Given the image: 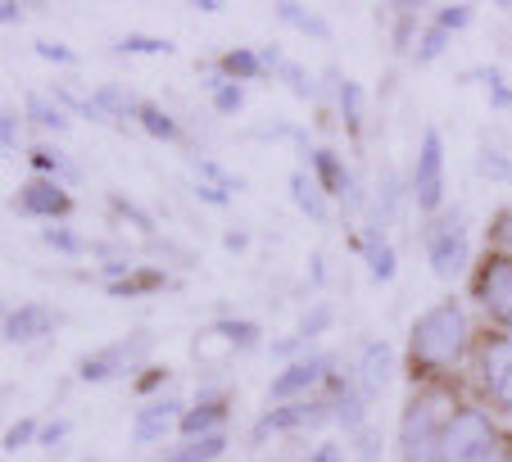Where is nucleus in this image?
<instances>
[{
    "label": "nucleus",
    "mask_w": 512,
    "mask_h": 462,
    "mask_svg": "<svg viewBox=\"0 0 512 462\" xmlns=\"http://www.w3.org/2000/svg\"><path fill=\"white\" fill-rule=\"evenodd\" d=\"M463 345H467V318L463 308L454 299H440L413 322V336H408V367L413 376H426V372H445L463 358Z\"/></svg>",
    "instance_id": "1"
},
{
    "label": "nucleus",
    "mask_w": 512,
    "mask_h": 462,
    "mask_svg": "<svg viewBox=\"0 0 512 462\" xmlns=\"http://www.w3.org/2000/svg\"><path fill=\"white\" fill-rule=\"evenodd\" d=\"M499 449V431H494L490 413L463 404L445 417V435H440V462H490Z\"/></svg>",
    "instance_id": "2"
},
{
    "label": "nucleus",
    "mask_w": 512,
    "mask_h": 462,
    "mask_svg": "<svg viewBox=\"0 0 512 462\" xmlns=\"http://www.w3.org/2000/svg\"><path fill=\"white\" fill-rule=\"evenodd\" d=\"M440 399H445L440 390H422L404 408V417H399V453H404V462H440V435H445Z\"/></svg>",
    "instance_id": "3"
},
{
    "label": "nucleus",
    "mask_w": 512,
    "mask_h": 462,
    "mask_svg": "<svg viewBox=\"0 0 512 462\" xmlns=\"http://www.w3.org/2000/svg\"><path fill=\"white\" fill-rule=\"evenodd\" d=\"M467 254H472V245H467V213L463 209L440 213L426 227V263H431V272L440 281H454L467 268Z\"/></svg>",
    "instance_id": "4"
},
{
    "label": "nucleus",
    "mask_w": 512,
    "mask_h": 462,
    "mask_svg": "<svg viewBox=\"0 0 512 462\" xmlns=\"http://www.w3.org/2000/svg\"><path fill=\"white\" fill-rule=\"evenodd\" d=\"M150 345H155L150 331H132V336H123V340H114V345H105V349H96V354L82 358L78 376L82 381H114V376L132 372V367L150 354Z\"/></svg>",
    "instance_id": "5"
},
{
    "label": "nucleus",
    "mask_w": 512,
    "mask_h": 462,
    "mask_svg": "<svg viewBox=\"0 0 512 462\" xmlns=\"http://www.w3.org/2000/svg\"><path fill=\"white\" fill-rule=\"evenodd\" d=\"M445 195V141L435 127L422 132V145H417V164H413V200L417 209L431 213Z\"/></svg>",
    "instance_id": "6"
},
{
    "label": "nucleus",
    "mask_w": 512,
    "mask_h": 462,
    "mask_svg": "<svg viewBox=\"0 0 512 462\" xmlns=\"http://www.w3.org/2000/svg\"><path fill=\"white\" fill-rule=\"evenodd\" d=\"M476 299L485 304L499 327L512 331V259L508 254H485V263L476 268Z\"/></svg>",
    "instance_id": "7"
},
{
    "label": "nucleus",
    "mask_w": 512,
    "mask_h": 462,
    "mask_svg": "<svg viewBox=\"0 0 512 462\" xmlns=\"http://www.w3.org/2000/svg\"><path fill=\"white\" fill-rule=\"evenodd\" d=\"M476 367H481L485 395L512 413V336H485L476 345Z\"/></svg>",
    "instance_id": "8"
},
{
    "label": "nucleus",
    "mask_w": 512,
    "mask_h": 462,
    "mask_svg": "<svg viewBox=\"0 0 512 462\" xmlns=\"http://www.w3.org/2000/svg\"><path fill=\"white\" fill-rule=\"evenodd\" d=\"M327 372H331V358L327 354H304V358H295V363H286L277 376H272V385H268L272 408H277V404H295V395H309V390Z\"/></svg>",
    "instance_id": "9"
},
{
    "label": "nucleus",
    "mask_w": 512,
    "mask_h": 462,
    "mask_svg": "<svg viewBox=\"0 0 512 462\" xmlns=\"http://www.w3.org/2000/svg\"><path fill=\"white\" fill-rule=\"evenodd\" d=\"M331 417V404L322 399H295V404H277L254 422V440H268V435H281V431H295V426H313V422H327Z\"/></svg>",
    "instance_id": "10"
},
{
    "label": "nucleus",
    "mask_w": 512,
    "mask_h": 462,
    "mask_svg": "<svg viewBox=\"0 0 512 462\" xmlns=\"http://www.w3.org/2000/svg\"><path fill=\"white\" fill-rule=\"evenodd\" d=\"M14 209L28 213V218H68V213H73V195H68L55 177H32V182L14 195Z\"/></svg>",
    "instance_id": "11"
},
{
    "label": "nucleus",
    "mask_w": 512,
    "mask_h": 462,
    "mask_svg": "<svg viewBox=\"0 0 512 462\" xmlns=\"http://www.w3.org/2000/svg\"><path fill=\"white\" fill-rule=\"evenodd\" d=\"M55 322H59V313L55 308H46V304L10 308V313H5V340H10V345H32V340L50 336Z\"/></svg>",
    "instance_id": "12"
},
{
    "label": "nucleus",
    "mask_w": 512,
    "mask_h": 462,
    "mask_svg": "<svg viewBox=\"0 0 512 462\" xmlns=\"http://www.w3.org/2000/svg\"><path fill=\"white\" fill-rule=\"evenodd\" d=\"M182 417H186V408H182V399H150V404L136 413V422H132V435H136V444H155V440H164L173 426H182Z\"/></svg>",
    "instance_id": "13"
},
{
    "label": "nucleus",
    "mask_w": 512,
    "mask_h": 462,
    "mask_svg": "<svg viewBox=\"0 0 512 462\" xmlns=\"http://www.w3.org/2000/svg\"><path fill=\"white\" fill-rule=\"evenodd\" d=\"M390 372H395V354H390V345L386 340H368V349H363V358H358V390H363L368 404L386 390Z\"/></svg>",
    "instance_id": "14"
},
{
    "label": "nucleus",
    "mask_w": 512,
    "mask_h": 462,
    "mask_svg": "<svg viewBox=\"0 0 512 462\" xmlns=\"http://www.w3.org/2000/svg\"><path fill=\"white\" fill-rule=\"evenodd\" d=\"M223 426H227V404L218 395H204L195 408H186L177 431H182L186 440H204V435H223Z\"/></svg>",
    "instance_id": "15"
},
{
    "label": "nucleus",
    "mask_w": 512,
    "mask_h": 462,
    "mask_svg": "<svg viewBox=\"0 0 512 462\" xmlns=\"http://www.w3.org/2000/svg\"><path fill=\"white\" fill-rule=\"evenodd\" d=\"M358 250H363V259H368V272L377 281H390L399 272V259H395V245L386 241V236H381V222H368V227H363V236H358Z\"/></svg>",
    "instance_id": "16"
},
{
    "label": "nucleus",
    "mask_w": 512,
    "mask_h": 462,
    "mask_svg": "<svg viewBox=\"0 0 512 462\" xmlns=\"http://www.w3.org/2000/svg\"><path fill=\"white\" fill-rule=\"evenodd\" d=\"M290 200L300 204V213L309 222H331V209H327V195H322L318 177H309L304 168H295L290 173Z\"/></svg>",
    "instance_id": "17"
},
{
    "label": "nucleus",
    "mask_w": 512,
    "mask_h": 462,
    "mask_svg": "<svg viewBox=\"0 0 512 462\" xmlns=\"http://www.w3.org/2000/svg\"><path fill=\"white\" fill-rule=\"evenodd\" d=\"M168 277L159 268H132L123 272L118 281H109V295L114 299H136V295H155V290H164Z\"/></svg>",
    "instance_id": "18"
},
{
    "label": "nucleus",
    "mask_w": 512,
    "mask_h": 462,
    "mask_svg": "<svg viewBox=\"0 0 512 462\" xmlns=\"http://www.w3.org/2000/svg\"><path fill=\"white\" fill-rule=\"evenodd\" d=\"M309 164H313V177H318V186H322V191H336V195H345V186H349V168L336 159V150H327V145H318V150L309 154Z\"/></svg>",
    "instance_id": "19"
},
{
    "label": "nucleus",
    "mask_w": 512,
    "mask_h": 462,
    "mask_svg": "<svg viewBox=\"0 0 512 462\" xmlns=\"http://www.w3.org/2000/svg\"><path fill=\"white\" fill-rule=\"evenodd\" d=\"M277 19L290 23V28H300L304 37H313V41H331V23L322 19V14L304 10V5H295V0H281V5H277Z\"/></svg>",
    "instance_id": "20"
},
{
    "label": "nucleus",
    "mask_w": 512,
    "mask_h": 462,
    "mask_svg": "<svg viewBox=\"0 0 512 462\" xmlns=\"http://www.w3.org/2000/svg\"><path fill=\"white\" fill-rule=\"evenodd\" d=\"M336 100H340V118H345V127L358 136L363 132V114H368V91L358 87V82H349V77H340Z\"/></svg>",
    "instance_id": "21"
},
{
    "label": "nucleus",
    "mask_w": 512,
    "mask_h": 462,
    "mask_svg": "<svg viewBox=\"0 0 512 462\" xmlns=\"http://www.w3.org/2000/svg\"><path fill=\"white\" fill-rule=\"evenodd\" d=\"M363 408H368V399H363V390H354V385H340L336 399H331V417H336L345 431H363Z\"/></svg>",
    "instance_id": "22"
},
{
    "label": "nucleus",
    "mask_w": 512,
    "mask_h": 462,
    "mask_svg": "<svg viewBox=\"0 0 512 462\" xmlns=\"http://www.w3.org/2000/svg\"><path fill=\"white\" fill-rule=\"evenodd\" d=\"M204 340H223L227 349H250L254 340H259V327L254 322H245V318H227V322H213L209 331H204Z\"/></svg>",
    "instance_id": "23"
},
{
    "label": "nucleus",
    "mask_w": 512,
    "mask_h": 462,
    "mask_svg": "<svg viewBox=\"0 0 512 462\" xmlns=\"http://www.w3.org/2000/svg\"><path fill=\"white\" fill-rule=\"evenodd\" d=\"M227 453V435H204V440H186L182 449L168 453V462H213Z\"/></svg>",
    "instance_id": "24"
},
{
    "label": "nucleus",
    "mask_w": 512,
    "mask_h": 462,
    "mask_svg": "<svg viewBox=\"0 0 512 462\" xmlns=\"http://www.w3.org/2000/svg\"><path fill=\"white\" fill-rule=\"evenodd\" d=\"M223 73H227V82H250V77H263L259 50H227V55H223Z\"/></svg>",
    "instance_id": "25"
},
{
    "label": "nucleus",
    "mask_w": 512,
    "mask_h": 462,
    "mask_svg": "<svg viewBox=\"0 0 512 462\" xmlns=\"http://www.w3.org/2000/svg\"><path fill=\"white\" fill-rule=\"evenodd\" d=\"M28 118L41 123L46 132H68V114L59 100H46V96H28Z\"/></svg>",
    "instance_id": "26"
},
{
    "label": "nucleus",
    "mask_w": 512,
    "mask_h": 462,
    "mask_svg": "<svg viewBox=\"0 0 512 462\" xmlns=\"http://www.w3.org/2000/svg\"><path fill=\"white\" fill-rule=\"evenodd\" d=\"M41 241H46L55 254H64V259H82V254H87V236H78L73 227H46Z\"/></svg>",
    "instance_id": "27"
},
{
    "label": "nucleus",
    "mask_w": 512,
    "mask_h": 462,
    "mask_svg": "<svg viewBox=\"0 0 512 462\" xmlns=\"http://www.w3.org/2000/svg\"><path fill=\"white\" fill-rule=\"evenodd\" d=\"M136 123L155 136V141H177L173 114H168V109H159V105H141V109H136Z\"/></svg>",
    "instance_id": "28"
},
{
    "label": "nucleus",
    "mask_w": 512,
    "mask_h": 462,
    "mask_svg": "<svg viewBox=\"0 0 512 462\" xmlns=\"http://www.w3.org/2000/svg\"><path fill=\"white\" fill-rule=\"evenodd\" d=\"M476 173L490 177V182H512V159L499 145H485V150L476 154Z\"/></svg>",
    "instance_id": "29"
},
{
    "label": "nucleus",
    "mask_w": 512,
    "mask_h": 462,
    "mask_svg": "<svg viewBox=\"0 0 512 462\" xmlns=\"http://www.w3.org/2000/svg\"><path fill=\"white\" fill-rule=\"evenodd\" d=\"M209 87H213V105H218V114H241V105H245L241 82H227V77H209Z\"/></svg>",
    "instance_id": "30"
},
{
    "label": "nucleus",
    "mask_w": 512,
    "mask_h": 462,
    "mask_svg": "<svg viewBox=\"0 0 512 462\" xmlns=\"http://www.w3.org/2000/svg\"><path fill=\"white\" fill-rule=\"evenodd\" d=\"M277 77H281V82H286V87L295 91L300 100H313V96H318V82H313V73H309V68H300V64H290V59L277 68Z\"/></svg>",
    "instance_id": "31"
},
{
    "label": "nucleus",
    "mask_w": 512,
    "mask_h": 462,
    "mask_svg": "<svg viewBox=\"0 0 512 462\" xmlns=\"http://www.w3.org/2000/svg\"><path fill=\"white\" fill-rule=\"evenodd\" d=\"M114 50L118 55H173V41H164V37H123V41H114Z\"/></svg>",
    "instance_id": "32"
},
{
    "label": "nucleus",
    "mask_w": 512,
    "mask_h": 462,
    "mask_svg": "<svg viewBox=\"0 0 512 462\" xmlns=\"http://www.w3.org/2000/svg\"><path fill=\"white\" fill-rule=\"evenodd\" d=\"M32 164L41 168V173H55V177H68V182H78V164H68L64 154L59 150H46V145H41V150H32Z\"/></svg>",
    "instance_id": "33"
},
{
    "label": "nucleus",
    "mask_w": 512,
    "mask_h": 462,
    "mask_svg": "<svg viewBox=\"0 0 512 462\" xmlns=\"http://www.w3.org/2000/svg\"><path fill=\"white\" fill-rule=\"evenodd\" d=\"M200 177H204L209 186H218L223 195H236V191L245 186L241 173H232V168H223V164H213V159H200Z\"/></svg>",
    "instance_id": "34"
},
{
    "label": "nucleus",
    "mask_w": 512,
    "mask_h": 462,
    "mask_svg": "<svg viewBox=\"0 0 512 462\" xmlns=\"http://www.w3.org/2000/svg\"><path fill=\"white\" fill-rule=\"evenodd\" d=\"M331 322H336V308H331V304H313L309 313L300 318V331H295V336H300V340H313V336H322Z\"/></svg>",
    "instance_id": "35"
},
{
    "label": "nucleus",
    "mask_w": 512,
    "mask_h": 462,
    "mask_svg": "<svg viewBox=\"0 0 512 462\" xmlns=\"http://www.w3.org/2000/svg\"><path fill=\"white\" fill-rule=\"evenodd\" d=\"M395 209H399V186H395V173H386L377 186V222H390Z\"/></svg>",
    "instance_id": "36"
},
{
    "label": "nucleus",
    "mask_w": 512,
    "mask_h": 462,
    "mask_svg": "<svg viewBox=\"0 0 512 462\" xmlns=\"http://www.w3.org/2000/svg\"><path fill=\"white\" fill-rule=\"evenodd\" d=\"M445 46H449V32L445 28H426L422 41H417V59H422V64H431V59L445 55Z\"/></svg>",
    "instance_id": "37"
},
{
    "label": "nucleus",
    "mask_w": 512,
    "mask_h": 462,
    "mask_svg": "<svg viewBox=\"0 0 512 462\" xmlns=\"http://www.w3.org/2000/svg\"><path fill=\"white\" fill-rule=\"evenodd\" d=\"M254 136H286V141H295L304 154H313V150H309V136H304V127L281 123V118H277V123H259V127H254Z\"/></svg>",
    "instance_id": "38"
},
{
    "label": "nucleus",
    "mask_w": 512,
    "mask_h": 462,
    "mask_svg": "<svg viewBox=\"0 0 512 462\" xmlns=\"http://www.w3.org/2000/svg\"><path fill=\"white\" fill-rule=\"evenodd\" d=\"M41 435V426L32 422V417H23V422H14L10 431H5V453H14V449H23V444H32Z\"/></svg>",
    "instance_id": "39"
},
{
    "label": "nucleus",
    "mask_w": 512,
    "mask_h": 462,
    "mask_svg": "<svg viewBox=\"0 0 512 462\" xmlns=\"http://www.w3.org/2000/svg\"><path fill=\"white\" fill-rule=\"evenodd\" d=\"M476 14H472V5H445V10H435V28H467Z\"/></svg>",
    "instance_id": "40"
},
{
    "label": "nucleus",
    "mask_w": 512,
    "mask_h": 462,
    "mask_svg": "<svg viewBox=\"0 0 512 462\" xmlns=\"http://www.w3.org/2000/svg\"><path fill=\"white\" fill-rule=\"evenodd\" d=\"M109 204H114V209H118V213H123V222H132V227H136V231H145V236H150V231H155V222L145 218V213H141V209H136V204H132V200H123V195H114V200H109Z\"/></svg>",
    "instance_id": "41"
},
{
    "label": "nucleus",
    "mask_w": 512,
    "mask_h": 462,
    "mask_svg": "<svg viewBox=\"0 0 512 462\" xmlns=\"http://www.w3.org/2000/svg\"><path fill=\"white\" fill-rule=\"evenodd\" d=\"M0 145H5V154L19 150V109H5V114H0Z\"/></svg>",
    "instance_id": "42"
},
{
    "label": "nucleus",
    "mask_w": 512,
    "mask_h": 462,
    "mask_svg": "<svg viewBox=\"0 0 512 462\" xmlns=\"http://www.w3.org/2000/svg\"><path fill=\"white\" fill-rule=\"evenodd\" d=\"M358 462H381V435L377 431H358Z\"/></svg>",
    "instance_id": "43"
},
{
    "label": "nucleus",
    "mask_w": 512,
    "mask_h": 462,
    "mask_svg": "<svg viewBox=\"0 0 512 462\" xmlns=\"http://www.w3.org/2000/svg\"><path fill=\"white\" fill-rule=\"evenodd\" d=\"M37 55L41 59H55V64H78V55H73V50L59 46V41H46V37L37 41Z\"/></svg>",
    "instance_id": "44"
},
{
    "label": "nucleus",
    "mask_w": 512,
    "mask_h": 462,
    "mask_svg": "<svg viewBox=\"0 0 512 462\" xmlns=\"http://www.w3.org/2000/svg\"><path fill=\"white\" fill-rule=\"evenodd\" d=\"M73 431V426H68V417H55V422H46L41 426V435H37V444H46V449H55L59 440H64V435Z\"/></svg>",
    "instance_id": "45"
},
{
    "label": "nucleus",
    "mask_w": 512,
    "mask_h": 462,
    "mask_svg": "<svg viewBox=\"0 0 512 462\" xmlns=\"http://www.w3.org/2000/svg\"><path fill=\"white\" fill-rule=\"evenodd\" d=\"M195 200H204V204H227V195L218 191V186H209V182H195Z\"/></svg>",
    "instance_id": "46"
},
{
    "label": "nucleus",
    "mask_w": 512,
    "mask_h": 462,
    "mask_svg": "<svg viewBox=\"0 0 512 462\" xmlns=\"http://www.w3.org/2000/svg\"><path fill=\"white\" fill-rule=\"evenodd\" d=\"M313 462H345V449H340V444H322V449L313 453Z\"/></svg>",
    "instance_id": "47"
},
{
    "label": "nucleus",
    "mask_w": 512,
    "mask_h": 462,
    "mask_svg": "<svg viewBox=\"0 0 512 462\" xmlns=\"http://www.w3.org/2000/svg\"><path fill=\"white\" fill-rule=\"evenodd\" d=\"M0 19H5V23L14 28V23H23V10L14 5V0H0Z\"/></svg>",
    "instance_id": "48"
},
{
    "label": "nucleus",
    "mask_w": 512,
    "mask_h": 462,
    "mask_svg": "<svg viewBox=\"0 0 512 462\" xmlns=\"http://www.w3.org/2000/svg\"><path fill=\"white\" fill-rule=\"evenodd\" d=\"M223 245H227V250H232V254H241L245 245H250V236H245V231H227V236H223Z\"/></svg>",
    "instance_id": "49"
},
{
    "label": "nucleus",
    "mask_w": 512,
    "mask_h": 462,
    "mask_svg": "<svg viewBox=\"0 0 512 462\" xmlns=\"http://www.w3.org/2000/svg\"><path fill=\"white\" fill-rule=\"evenodd\" d=\"M512 105V87H494L490 91V109H508Z\"/></svg>",
    "instance_id": "50"
},
{
    "label": "nucleus",
    "mask_w": 512,
    "mask_h": 462,
    "mask_svg": "<svg viewBox=\"0 0 512 462\" xmlns=\"http://www.w3.org/2000/svg\"><path fill=\"white\" fill-rule=\"evenodd\" d=\"M304 340L300 336H286V340H272V354H295V349H300Z\"/></svg>",
    "instance_id": "51"
},
{
    "label": "nucleus",
    "mask_w": 512,
    "mask_h": 462,
    "mask_svg": "<svg viewBox=\"0 0 512 462\" xmlns=\"http://www.w3.org/2000/svg\"><path fill=\"white\" fill-rule=\"evenodd\" d=\"M159 381H168L164 367H155V372H145V376H141V390H150V385H159Z\"/></svg>",
    "instance_id": "52"
},
{
    "label": "nucleus",
    "mask_w": 512,
    "mask_h": 462,
    "mask_svg": "<svg viewBox=\"0 0 512 462\" xmlns=\"http://www.w3.org/2000/svg\"><path fill=\"white\" fill-rule=\"evenodd\" d=\"M309 268H313V281H318V286H322V254H313V259H309Z\"/></svg>",
    "instance_id": "53"
}]
</instances>
